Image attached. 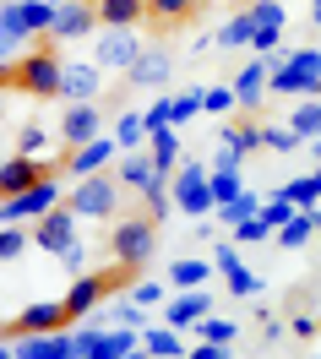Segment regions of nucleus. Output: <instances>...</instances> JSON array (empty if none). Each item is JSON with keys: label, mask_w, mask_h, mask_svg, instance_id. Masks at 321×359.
Returning a JSON list of instances; mask_svg holds the SVG:
<instances>
[{"label": "nucleus", "mask_w": 321, "mask_h": 359, "mask_svg": "<svg viewBox=\"0 0 321 359\" xmlns=\"http://www.w3.org/2000/svg\"><path fill=\"white\" fill-rule=\"evenodd\" d=\"M251 33H256L251 11H234L229 22H224V33H218L212 44H218V49H251Z\"/></svg>", "instance_id": "32"}, {"label": "nucleus", "mask_w": 321, "mask_h": 359, "mask_svg": "<svg viewBox=\"0 0 321 359\" xmlns=\"http://www.w3.org/2000/svg\"><path fill=\"white\" fill-rule=\"evenodd\" d=\"M261 147H267V153H299L305 136H299L289 120H261Z\"/></svg>", "instance_id": "29"}, {"label": "nucleus", "mask_w": 321, "mask_h": 359, "mask_svg": "<svg viewBox=\"0 0 321 359\" xmlns=\"http://www.w3.org/2000/svg\"><path fill=\"white\" fill-rule=\"evenodd\" d=\"M109 256H115L120 272H142L153 256H158V218H120L115 234H109Z\"/></svg>", "instance_id": "2"}, {"label": "nucleus", "mask_w": 321, "mask_h": 359, "mask_svg": "<svg viewBox=\"0 0 321 359\" xmlns=\"http://www.w3.org/2000/svg\"><path fill=\"white\" fill-rule=\"evenodd\" d=\"M169 76H175V55L169 49H158V44H147L137 55V66L125 71V88H169Z\"/></svg>", "instance_id": "13"}, {"label": "nucleus", "mask_w": 321, "mask_h": 359, "mask_svg": "<svg viewBox=\"0 0 321 359\" xmlns=\"http://www.w3.org/2000/svg\"><path fill=\"white\" fill-rule=\"evenodd\" d=\"M115 153H120V142L115 136H93V142H82V147H71V180H82V175H98L104 163H115Z\"/></svg>", "instance_id": "20"}, {"label": "nucleus", "mask_w": 321, "mask_h": 359, "mask_svg": "<svg viewBox=\"0 0 321 359\" xmlns=\"http://www.w3.org/2000/svg\"><path fill=\"white\" fill-rule=\"evenodd\" d=\"M310 22H316V27H321V0H310Z\"/></svg>", "instance_id": "49"}, {"label": "nucleus", "mask_w": 321, "mask_h": 359, "mask_svg": "<svg viewBox=\"0 0 321 359\" xmlns=\"http://www.w3.org/2000/svg\"><path fill=\"white\" fill-rule=\"evenodd\" d=\"M289 332H294V337H316L321 327H316V321H310V316H294V321H289Z\"/></svg>", "instance_id": "48"}, {"label": "nucleus", "mask_w": 321, "mask_h": 359, "mask_svg": "<svg viewBox=\"0 0 321 359\" xmlns=\"http://www.w3.org/2000/svg\"><path fill=\"white\" fill-rule=\"evenodd\" d=\"M278 196H289L294 207H316L321 202V175H294L278 185Z\"/></svg>", "instance_id": "33"}, {"label": "nucleus", "mask_w": 321, "mask_h": 359, "mask_svg": "<svg viewBox=\"0 0 321 359\" xmlns=\"http://www.w3.org/2000/svg\"><path fill=\"white\" fill-rule=\"evenodd\" d=\"M60 267H66V272H82V267H88V250H82V240L60 250Z\"/></svg>", "instance_id": "46"}, {"label": "nucleus", "mask_w": 321, "mask_h": 359, "mask_svg": "<svg viewBox=\"0 0 321 359\" xmlns=\"http://www.w3.org/2000/svg\"><path fill=\"white\" fill-rule=\"evenodd\" d=\"M202 93H207V88H196V93H175V126H185L191 114H202V109H207Z\"/></svg>", "instance_id": "41"}, {"label": "nucleus", "mask_w": 321, "mask_h": 359, "mask_svg": "<svg viewBox=\"0 0 321 359\" xmlns=\"http://www.w3.org/2000/svg\"><path fill=\"white\" fill-rule=\"evenodd\" d=\"M131 299H137V305H169V278H163V283L142 278L137 289H131Z\"/></svg>", "instance_id": "40"}, {"label": "nucleus", "mask_w": 321, "mask_h": 359, "mask_svg": "<svg viewBox=\"0 0 321 359\" xmlns=\"http://www.w3.org/2000/svg\"><path fill=\"white\" fill-rule=\"evenodd\" d=\"M44 175H55V163H44V158H33V153H11L0 163V202L27 191V185H39Z\"/></svg>", "instance_id": "12"}, {"label": "nucleus", "mask_w": 321, "mask_h": 359, "mask_svg": "<svg viewBox=\"0 0 321 359\" xmlns=\"http://www.w3.org/2000/svg\"><path fill=\"white\" fill-rule=\"evenodd\" d=\"M55 6H60V0H55Z\"/></svg>", "instance_id": "53"}, {"label": "nucleus", "mask_w": 321, "mask_h": 359, "mask_svg": "<svg viewBox=\"0 0 321 359\" xmlns=\"http://www.w3.org/2000/svg\"><path fill=\"white\" fill-rule=\"evenodd\" d=\"M316 175H321V169H316Z\"/></svg>", "instance_id": "54"}, {"label": "nucleus", "mask_w": 321, "mask_h": 359, "mask_svg": "<svg viewBox=\"0 0 321 359\" xmlns=\"http://www.w3.org/2000/svg\"><path fill=\"white\" fill-rule=\"evenodd\" d=\"M93 136H104V114H98V104H66V120H60V142L66 147H82V142H93Z\"/></svg>", "instance_id": "17"}, {"label": "nucleus", "mask_w": 321, "mask_h": 359, "mask_svg": "<svg viewBox=\"0 0 321 359\" xmlns=\"http://www.w3.org/2000/svg\"><path fill=\"white\" fill-rule=\"evenodd\" d=\"M229 234H234V245H261V240H273V224H267L261 212H251V218H240Z\"/></svg>", "instance_id": "36"}, {"label": "nucleus", "mask_w": 321, "mask_h": 359, "mask_svg": "<svg viewBox=\"0 0 321 359\" xmlns=\"http://www.w3.org/2000/svg\"><path fill=\"white\" fill-rule=\"evenodd\" d=\"M98 6V27H137L147 22V0H93Z\"/></svg>", "instance_id": "25"}, {"label": "nucleus", "mask_w": 321, "mask_h": 359, "mask_svg": "<svg viewBox=\"0 0 321 359\" xmlns=\"http://www.w3.org/2000/svg\"><path fill=\"white\" fill-rule=\"evenodd\" d=\"M60 196H66V191H60V180L44 175L39 185H27V191H17V196H6V202H0V224H27V218H44Z\"/></svg>", "instance_id": "5"}, {"label": "nucleus", "mask_w": 321, "mask_h": 359, "mask_svg": "<svg viewBox=\"0 0 321 359\" xmlns=\"http://www.w3.org/2000/svg\"><path fill=\"white\" fill-rule=\"evenodd\" d=\"M212 272H218V267H212L207 256H180V262H169L163 278H169V289H207Z\"/></svg>", "instance_id": "22"}, {"label": "nucleus", "mask_w": 321, "mask_h": 359, "mask_svg": "<svg viewBox=\"0 0 321 359\" xmlns=\"http://www.w3.org/2000/svg\"><path fill=\"white\" fill-rule=\"evenodd\" d=\"M245 11H251V22H256V33H251L256 55L283 49V33H289V11H283V0H251Z\"/></svg>", "instance_id": "9"}, {"label": "nucleus", "mask_w": 321, "mask_h": 359, "mask_svg": "<svg viewBox=\"0 0 321 359\" xmlns=\"http://www.w3.org/2000/svg\"><path fill=\"white\" fill-rule=\"evenodd\" d=\"M202 316H212V299H207V289H180L169 305H163V321H169V327H180V332H185V327H196Z\"/></svg>", "instance_id": "21"}, {"label": "nucleus", "mask_w": 321, "mask_h": 359, "mask_svg": "<svg viewBox=\"0 0 321 359\" xmlns=\"http://www.w3.org/2000/svg\"><path fill=\"white\" fill-rule=\"evenodd\" d=\"M93 27H98V6H93V0H60L49 39H55V44H60V39H88Z\"/></svg>", "instance_id": "15"}, {"label": "nucleus", "mask_w": 321, "mask_h": 359, "mask_svg": "<svg viewBox=\"0 0 321 359\" xmlns=\"http://www.w3.org/2000/svg\"><path fill=\"white\" fill-rule=\"evenodd\" d=\"M115 142H120V153H131V147H142V142H147V114L125 109V114L115 120Z\"/></svg>", "instance_id": "35"}, {"label": "nucleus", "mask_w": 321, "mask_h": 359, "mask_svg": "<svg viewBox=\"0 0 321 359\" xmlns=\"http://www.w3.org/2000/svg\"><path fill=\"white\" fill-rule=\"evenodd\" d=\"M316 240H321V234H316Z\"/></svg>", "instance_id": "55"}, {"label": "nucleus", "mask_w": 321, "mask_h": 359, "mask_svg": "<svg viewBox=\"0 0 321 359\" xmlns=\"http://www.w3.org/2000/svg\"><path fill=\"white\" fill-rule=\"evenodd\" d=\"M66 327V299H33L27 311H17V321L6 327V337H27V332H55Z\"/></svg>", "instance_id": "16"}, {"label": "nucleus", "mask_w": 321, "mask_h": 359, "mask_svg": "<svg viewBox=\"0 0 321 359\" xmlns=\"http://www.w3.org/2000/svg\"><path fill=\"white\" fill-rule=\"evenodd\" d=\"M316 234H321V229H316V218H310V212L299 207V212L289 218V224H278V234H273V240H278L283 250H305L310 240H316Z\"/></svg>", "instance_id": "28"}, {"label": "nucleus", "mask_w": 321, "mask_h": 359, "mask_svg": "<svg viewBox=\"0 0 321 359\" xmlns=\"http://www.w3.org/2000/svg\"><path fill=\"white\" fill-rule=\"evenodd\" d=\"M60 76H66V60H60V49H55L49 33H44V44L27 49L17 66H0V82L27 93V98H60Z\"/></svg>", "instance_id": "1"}, {"label": "nucleus", "mask_w": 321, "mask_h": 359, "mask_svg": "<svg viewBox=\"0 0 321 359\" xmlns=\"http://www.w3.org/2000/svg\"><path fill=\"white\" fill-rule=\"evenodd\" d=\"M202 104H207V114H229V109H240L234 88H207V93H202Z\"/></svg>", "instance_id": "43"}, {"label": "nucleus", "mask_w": 321, "mask_h": 359, "mask_svg": "<svg viewBox=\"0 0 321 359\" xmlns=\"http://www.w3.org/2000/svg\"><path fill=\"white\" fill-rule=\"evenodd\" d=\"M224 283H229L234 299H245V294H261V278H256V272H245V267H229V272H224Z\"/></svg>", "instance_id": "39"}, {"label": "nucleus", "mask_w": 321, "mask_h": 359, "mask_svg": "<svg viewBox=\"0 0 321 359\" xmlns=\"http://www.w3.org/2000/svg\"><path fill=\"white\" fill-rule=\"evenodd\" d=\"M33 245L49 250V256H60L66 245H76V212L66 207V196L49 207L44 218H33Z\"/></svg>", "instance_id": "10"}, {"label": "nucleus", "mask_w": 321, "mask_h": 359, "mask_svg": "<svg viewBox=\"0 0 321 359\" xmlns=\"http://www.w3.org/2000/svg\"><path fill=\"white\" fill-rule=\"evenodd\" d=\"M0 114H6V82H0Z\"/></svg>", "instance_id": "52"}, {"label": "nucleus", "mask_w": 321, "mask_h": 359, "mask_svg": "<svg viewBox=\"0 0 321 359\" xmlns=\"http://www.w3.org/2000/svg\"><path fill=\"white\" fill-rule=\"evenodd\" d=\"M310 153H316V163H321V136H310Z\"/></svg>", "instance_id": "50"}, {"label": "nucleus", "mask_w": 321, "mask_h": 359, "mask_svg": "<svg viewBox=\"0 0 321 359\" xmlns=\"http://www.w3.org/2000/svg\"><path fill=\"white\" fill-rule=\"evenodd\" d=\"M44 147H49V131L39 126V120L17 126V153H33V158H44Z\"/></svg>", "instance_id": "38"}, {"label": "nucleus", "mask_w": 321, "mask_h": 359, "mask_svg": "<svg viewBox=\"0 0 321 359\" xmlns=\"http://www.w3.org/2000/svg\"><path fill=\"white\" fill-rule=\"evenodd\" d=\"M0 27H11L17 39H44L55 27V0H11L0 6Z\"/></svg>", "instance_id": "7"}, {"label": "nucleus", "mask_w": 321, "mask_h": 359, "mask_svg": "<svg viewBox=\"0 0 321 359\" xmlns=\"http://www.w3.org/2000/svg\"><path fill=\"white\" fill-rule=\"evenodd\" d=\"M196 337H212V343H234V321H218V316H202V321H196Z\"/></svg>", "instance_id": "42"}, {"label": "nucleus", "mask_w": 321, "mask_h": 359, "mask_svg": "<svg viewBox=\"0 0 321 359\" xmlns=\"http://www.w3.org/2000/svg\"><path fill=\"white\" fill-rule=\"evenodd\" d=\"M142 348L137 327H109V332H76V359H125Z\"/></svg>", "instance_id": "8"}, {"label": "nucleus", "mask_w": 321, "mask_h": 359, "mask_svg": "<svg viewBox=\"0 0 321 359\" xmlns=\"http://www.w3.org/2000/svg\"><path fill=\"white\" fill-rule=\"evenodd\" d=\"M120 175H82L76 185L66 191V207L76 212V218H109V212H120Z\"/></svg>", "instance_id": "3"}, {"label": "nucleus", "mask_w": 321, "mask_h": 359, "mask_svg": "<svg viewBox=\"0 0 321 359\" xmlns=\"http://www.w3.org/2000/svg\"><path fill=\"white\" fill-rule=\"evenodd\" d=\"M17 359H76V332L66 337V327L55 332H27L17 343Z\"/></svg>", "instance_id": "18"}, {"label": "nucleus", "mask_w": 321, "mask_h": 359, "mask_svg": "<svg viewBox=\"0 0 321 359\" xmlns=\"http://www.w3.org/2000/svg\"><path fill=\"white\" fill-rule=\"evenodd\" d=\"M104 76H109V71L98 66V60H71L66 76H60V98H66V104H88V98L104 93Z\"/></svg>", "instance_id": "14"}, {"label": "nucleus", "mask_w": 321, "mask_h": 359, "mask_svg": "<svg viewBox=\"0 0 321 359\" xmlns=\"http://www.w3.org/2000/svg\"><path fill=\"white\" fill-rule=\"evenodd\" d=\"M120 283H125V272H120V267L115 272H82V278L71 283V294H66V321H82V316H88L109 289H120Z\"/></svg>", "instance_id": "11"}, {"label": "nucleus", "mask_w": 321, "mask_h": 359, "mask_svg": "<svg viewBox=\"0 0 321 359\" xmlns=\"http://www.w3.org/2000/svg\"><path fill=\"white\" fill-rule=\"evenodd\" d=\"M207 256H212V267H218V272H229V267H240V250H234V245H224V240H218V245L207 250Z\"/></svg>", "instance_id": "45"}, {"label": "nucleus", "mask_w": 321, "mask_h": 359, "mask_svg": "<svg viewBox=\"0 0 321 359\" xmlns=\"http://www.w3.org/2000/svg\"><path fill=\"white\" fill-rule=\"evenodd\" d=\"M305 212H310V218H316V229H321V202H316V207H305Z\"/></svg>", "instance_id": "51"}, {"label": "nucleus", "mask_w": 321, "mask_h": 359, "mask_svg": "<svg viewBox=\"0 0 321 359\" xmlns=\"http://www.w3.org/2000/svg\"><path fill=\"white\" fill-rule=\"evenodd\" d=\"M175 207H180V212H191V218L218 212V196H212V169H202V163H175Z\"/></svg>", "instance_id": "4"}, {"label": "nucleus", "mask_w": 321, "mask_h": 359, "mask_svg": "<svg viewBox=\"0 0 321 359\" xmlns=\"http://www.w3.org/2000/svg\"><path fill=\"white\" fill-rule=\"evenodd\" d=\"M256 147H261V120H245V126H224V131H218V153L251 158Z\"/></svg>", "instance_id": "26"}, {"label": "nucleus", "mask_w": 321, "mask_h": 359, "mask_svg": "<svg viewBox=\"0 0 321 359\" xmlns=\"http://www.w3.org/2000/svg\"><path fill=\"white\" fill-rule=\"evenodd\" d=\"M22 44H27V39H17L11 27H0V66H6V60H11V55H17Z\"/></svg>", "instance_id": "47"}, {"label": "nucleus", "mask_w": 321, "mask_h": 359, "mask_svg": "<svg viewBox=\"0 0 321 359\" xmlns=\"http://www.w3.org/2000/svg\"><path fill=\"white\" fill-rule=\"evenodd\" d=\"M142 49H147V44H142L131 27H104V33L93 39V60H98L104 71H120V76H125V71L137 66Z\"/></svg>", "instance_id": "6"}, {"label": "nucleus", "mask_w": 321, "mask_h": 359, "mask_svg": "<svg viewBox=\"0 0 321 359\" xmlns=\"http://www.w3.org/2000/svg\"><path fill=\"white\" fill-rule=\"evenodd\" d=\"M142 354H153V359H180V354H191V343L180 337V327H142Z\"/></svg>", "instance_id": "23"}, {"label": "nucleus", "mask_w": 321, "mask_h": 359, "mask_svg": "<svg viewBox=\"0 0 321 359\" xmlns=\"http://www.w3.org/2000/svg\"><path fill=\"white\" fill-rule=\"evenodd\" d=\"M109 327H137V332H142V327H147V321H142V305H137V299L115 305V311H109Z\"/></svg>", "instance_id": "44"}, {"label": "nucleus", "mask_w": 321, "mask_h": 359, "mask_svg": "<svg viewBox=\"0 0 321 359\" xmlns=\"http://www.w3.org/2000/svg\"><path fill=\"white\" fill-rule=\"evenodd\" d=\"M120 185H125V191H142V185H147V180L158 175V163H153V153H137V147H131V153H120Z\"/></svg>", "instance_id": "27"}, {"label": "nucleus", "mask_w": 321, "mask_h": 359, "mask_svg": "<svg viewBox=\"0 0 321 359\" xmlns=\"http://www.w3.org/2000/svg\"><path fill=\"white\" fill-rule=\"evenodd\" d=\"M240 169H245V163H212V196H218V207H224V202H234V196L245 191Z\"/></svg>", "instance_id": "34"}, {"label": "nucleus", "mask_w": 321, "mask_h": 359, "mask_svg": "<svg viewBox=\"0 0 321 359\" xmlns=\"http://www.w3.org/2000/svg\"><path fill=\"white\" fill-rule=\"evenodd\" d=\"M289 126H294L305 142H310V136H321V93H305V98H299L294 109H289Z\"/></svg>", "instance_id": "31"}, {"label": "nucleus", "mask_w": 321, "mask_h": 359, "mask_svg": "<svg viewBox=\"0 0 321 359\" xmlns=\"http://www.w3.org/2000/svg\"><path fill=\"white\" fill-rule=\"evenodd\" d=\"M202 6H207V0H147V22L158 27V33H163V27H185Z\"/></svg>", "instance_id": "24"}, {"label": "nucleus", "mask_w": 321, "mask_h": 359, "mask_svg": "<svg viewBox=\"0 0 321 359\" xmlns=\"http://www.w3.org/2000/svg\"><path fill=\"white\" fill-rule=\"evenodd\" d=\"M147 153H153L158 169H175V163H180V136H175V126H153V131H147Z\"/></svg>", "instance_id": "30"}, {"label": "nucleus", "mask_w": 321, "mask_h": 359, "mask_svg": "<svg viewBox=\"0 0 321 359\" xmlns=\"http://www.w3.org/2000/svg\"><path fill=\"white\" fill-rule=\"evenodd\" d=\"M27 240H33L27 224H0V262H17V256L27 250Z\"/></svg>", "instance_id": "37"}, {"label": "nucleus", "mask_w": 321, "mask_h": 359, "mask_svg": "<svg viewBox=\"0 0 321 359\" xmlns=\"http://www.w3.org/2000/svg\"><path fill=\"white\" fill-rule=\"evenodd\" d=\"M267 76H273V66H267V55H261V60H245V66H240V76H234V98H240V109L245 114H256L261 109V98H267Z\"/></svg>", "instance_id": "19"}]
</instances>
